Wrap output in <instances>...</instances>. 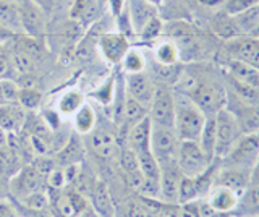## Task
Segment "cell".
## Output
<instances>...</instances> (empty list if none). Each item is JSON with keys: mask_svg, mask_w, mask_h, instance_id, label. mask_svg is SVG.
<instances>
[{"mask_svg": "<svg viewBox=\"0 0 259 217\" xmlns=\"http://www.w3.org/2000/svg\"><path fill=\"white\" fill-rule=\"evenodd\" d=\"M83 156V141L79 140L78 133L73 135L68 140V143L59 151V154L55 157L57 165H70V164H78Z\"/></svg>", "mask_w": 259, "mask_h": 217, "instance_id": "cell-29", "label": "cell"}, {"mask_svg": "<svg viewBox=\"0 0 259 217\" xmlns=\"http://www.w3.org/2000/svg\"><path fill=\"white\" fill-rule=\"evenodd\" d=\"M154 59H156V63H160V65H177L180 63V51L172 39H168V41H162L156 46Z\"/></svg>", "mask_w": 259, "mask_h": 217, "instance_id": "cell-35", "label": "cell"}, {"mask_svg": "<svg viewBox=\"0 0 259 217\" xmlns=\"http://www.w3.org/2000/svg\"><path fill=\"white\" fill-rule=\"evenodd\" d=\"M146 117H148V107H144L143 104L126 96L123 102V109H121V117H120V123L123 125L126 130L125 133H128L130 128L136 125L138 122H141Z\"/></svg>", "mask_w": 259, "mask_h": 217, "instance_id": "cell-27", "label": "cell"}, {"mask_svg": "<svg viewBox=\"0 0 259 217\" xmlns=\"http://www.w3.org/2000/svg\"><path fill=\"white\" fill-rule=\"evenodd\" d=\"M88 141L94 154L102 159L112 157L117 151V133L107 126H97L96 123V126L88 133Z\"/></svg>", "mask_w": 259, "mask_h": 217, "instance_id": "cell-15", "label": "cell"}, {"mask_svg": "<svg viewBox=\"0 0 259 217\" xmlns=\"http://www.w3.org/2000/svg\"><path fill=\"white\" fill-rule=\"evenodd\" d=\"M126 13L130 21H132L133 31L135 33H140L146 23L152 17H156L157 10L156 5H152L148 0H130L126 7Z\"/></svg>", "mask_w": 259, "mask_h": 217, "instance_id": "cell-19", "label": "cell"}, {"mask_svg": "<svg viewBox=\"0 0 259 217\" xmlns=\"http://www.w3.org/2000/svg\"><path fill=\"white\" fill-rule=\"evenodd\" d=\"M120 167L123 170L128 183L132 185L135 190H140L143 185V173L140 168V162L135 154V151H132L128 146H125L120 152Z\"/></svg>", "mask_w": 259, "mask_h": 217, "instance_id": "cell-23", "label": "cell"}, {"mask_svg": "<svg viewBox=\"0 0 259 217\" xmlns=\"http://www.w3.org/2000/svg\"><path fill=\"white\" fill-rule=\"evenodd\" d=\"M32 165H34L37 170L47 179V175L57 167V162H55V159H51V157H39L32 162Z\"/></svg>", "mask_w": 259, "mask_h": 217, "instance_id": "cell-45", "label": "cell"}, {"mask_svg": "<svg viewBox=\"0 0 259 217\" xmlns=\"http://www.w3.org/2000/svg\"><path fill=\"white\" fill-rule=\"evenodd\" d=\"M151 126L152 123L149 117L133 125L126 133V146L135 152L151 149Z\"/></svg>", "mask_w": 259, "mask_h": 217, "instance_id": "cell-20", "label": "cell"}, {"mask_svg": "<svg viewBox=\"0 0 259 217\" xmlns=\"http://www.w3.org/2000/svg\"><path fill=\"white\" fill-rule=\"evenodd\" d=\"M174 94H175L174 130L177 136L180 138V141H198L207 115L188 98V96H185L175 90H174Z\"/></svg>", "mask_w": 259, "mask_h": 217, "instance_id": "cell-2", "label": "cell"}, {"mask_svg": "<svg viewBox=\"0 0 259 217\" xmlns=\"http://www.w3.org/2000/svg\"><path fill=\"white\" fill-rule=\"evenodd\" d=\"M18 91H20V86L16 84L13 78L0 79V104L16 102L18 101Z\"/></svg>", "mask_w": 259, "mask_h": 217, "instance_id": "cell-42", "label": "cell"}, {"mask_svg": "<svg viewBox=\"0 0 259 217\" xmlns=\"http://www.w3.org/2000/svg\"><path fill=\"white\" fill-rule=\"evenodd\" d=\"M8 144V133L4 132L2 128H0V148H4Z\"/></svg>", "mask_w": 259, "mask_h": 217, "instance_id": "cell-52", "label": "cell"}, {"mask_svg": "<svg viewBox=\"0 0 259 217\" xmlns=\"http://www.w3.org/2000/svg\"><path fill=\"white\" fill-rule=\"evenodd\" d=\"M212 31L219 36V37H222V39H232L235 36H240L238 33V28L237 25H235V20L233 17H230L229 13H225L224 10L221 12H217L214 15V18H212Z\"/></svg>", "mask_w": 259, "mask_h": 217, "instance_id": "cell-33", "label": "cell"}, {"mask_svg": "<svg viewBox=\"0 0 259 217\" xmlns=\"http://www.w3.org/2000/svg\"><path fill=\"white\" fill-rule=\"evenodd\" d=\"M240 195L222 185H212L207 191L206 198H202L209 204V207L215 212L217 217H230L235 206L238 203Z\"/></svg>", "mask_w": 259, "mask_h": 217, "instance_id": "cell-13", "label": "cell"}, {"mask_svg": "<svg viewBox=\"0 0 259 217\" xmlns=\"http://www.w3.org/2000/svg\"><path fill=\"white\" fill-rule=\"evenodd\" d=\"M248 179L249 175L245 172L235 170V168H227V167H219L214 185H222L233 191H237L238 195H241L243 190L248 187Z\"/></svg>", "mask_w": 259, "mask_h": 217, "instance_id": "cell-24", "label": "cell"}, {"mask_svg": "<svg viewBox=\"0 0 259 217\" xmlns=\"http://www.w3.org/2000/svg\"><path fill=\"white\" fill-rule=\"evenodd\" d=\"M0 217H18L13 206L7 199H0Z\"/></svg>", "mask_w": 259, "mask_h": 217, "instance_id": "cell-48", "label": "cell"}, {"mask_svg": "<svg viewBox=\"0 0 259 217\" xmlns=\"http://www.w3.org/2000/svg\"><path fill=\"white\" fill-rule=\"evenodd\" d=\"M32 2H34L36 5H39L40 9L46 12V15H47V13H51L54 10V7L57 5L59 0H32Z\"/></svg>", "mask_w": 259, "mask_h": 217, "instance_id": "cell-50", "label": "cell"}, {"mask_svg": "<svg viewBox=\"0 0 259 217\" xmlns=\"http://www.w3.org/2000/svg\"><path fill=\"white\" fill-rule=\"evenodd\" d=\"M8 59H10L12 65H13V70L18 75L34 73L36 65H37V62H39L36 57H32V55L28 51H24L18 42L15 44V47L10 51V54H8Z\"/></svg>", "mask_w": 259, "mask_h": 217, "instance_id": "cell-26", "label": "cell"}, {"mask_svg": "<svg viewBox=\"0 0 259 217\" xmlns=\"http://www.w3.org/2000/svg\"><path fill=\"white\" fill-rule=\"evenodd\" d=\"M202 199L201 198V190L196 177H182L180 182V190H178V204L190 203V201Z\"/></svg>", "mask_w": 259, "mask_h": 217, "instance_id": "cell-36", "label": "cell"}, {"mask_svg": "<svg viewBox=\"0 0 259 217\" xmlns=\"http://www.w3.org/2000/svg\"><path fill=\"white\" fill-rule=\"evenodd\" d=\"M164 33V23L160 21V18L157 17H152L146 25L143 26V29L140 31V37L143 41H156L157 37H160V34Z\"/></svg>", "mask_w": 259, "mask_h": 217, "instance_id": "cell-39", "label": "cell"}, {"mask_svg": "<svg viewBox=\"0 0 259 217\" xmlns=\"http://www.w3.org/2000/svg\"><path fill=\"white\" fill-rule=\"evenodd\" d=\"M151 123L160 126H172L175 120V94L174 88L165 83H157L154 88L152 101L148 109Z\"/></svg>", "mask_w": 259, "mask_h": 217, "instance_id": "cell-4", "label": "cell"}, {"mask_svg": "<svg viewBox=\"0 0 259 217\" xmlns=\"http://www.w3.org/2000/svg\"><path fill=\"white\" fill-rule=\"evenodd\" d=\"M13 71L15 70H13V65H12L10 59H8V54L2 52V54H0V79L12 78Z\"/></svg>", "mask_w": 259, "mask_h": 217, "instance_id": "cell-47", "label": "cell"}, {"mask_svg": "<svg viewBox=\"0 0 259 217\" xmlns=\"http://www.w3.org/2000/svg\"><path fill=\"white\" fill-rule=\"evenodd\" d=\"M83 104H84L83 93H79L78 90H70L60 96L59 104H57V112L60 114V117H71Z\"/></svg>", "mask_w": 259, "mask_h": 217, "instance_id": "cell-34", "label": "cell"}, {"mask_svg": "<svg viewBox=\"0 0 259 217\" xmlns=\"http://www.w3.org/2000/svg\"><path fill=\"white\" fill-rule=\"evenodd\" d=\"M26 117H28L26 110L18 102L0 104V128L8 135L20 132L24 125Z\"/></svg>", "mask_w": 259, "mask_h": 217, "instance_id": "cell-18", "label": "cell"}, {"mask_svg": "<svg viewBox=\"0 0 259 217\" xmlns=\"http://www.w3.org/2000/svg\"><path fill=\"white\" fill-rule=\"evenodd\" d=\"M21 167V157L12 146L7 144V146L0 148V175L10 180Z\"/></svg>", "mask_w": 259, "mask_h": 217, "instance_id": "cell-32", "label": "cell"}, {"mask_svg": "<svg viewBox=\"0 0 259 217\" xmlns=\"http://www.w3.org/2000/svg\"><path fill=\"white\" fill-rule=\"evenodd\" d=\"M4 52V49H2V44H0V54H2Z\"/></svg>", "mask_w": 259, "mask_h": 217, "instance_id": "cell-57", "label": "cell"}, {"mask_svg": "<svg viewBox=\"0 0 259 217\" xmlns=\"http://www.w3.org/2000/svg\"><path fill=\"white\" fill-rule=\"evenodd\" d=\"M248 185H254V187H259V157L256 159V162H254L253 168H251V172H249Z\"/></svg>", "mask_w": 259, "mask_h": 217, "instance_id": "cell-49", "label": "cell"}, {"mask_svg": "<svg viewBox=\"0 0 259 217\" xmlns=\"http://www.w3.org/2000/svg\"><path fill=\"white\" fill-rule=\"evenodd\" d=\"M91 96L97 102H101L102 106H109L113 101V96H115V76L107 78V81L101 84L99 90H96Z\"/></svg>", "mask_w": 259, "mask_h": 217, "instance_id": "cell-41", "label": "cell"}, {"mask_svg": "<svg viewBox=\"0 0 259 217\" xmlns=\"http://www.w3.org/2000/svg\"><path fill=\"white\" fill-rule=\"evenodd\" d=\"M20 106L24 110H34L42 102V93L37 88H20L18 91V101Z\"/></svg>", "mask_w": 259, "mask_h": 217, "instance_id": "cell-37", "label": "cell"}, {"mask_svg": "<svg viewBox=\"0 0 259 217\" xmlns=\"http://www.w3.org/2000/svg\"><path fill=\"white\" fill-rule=\"evenodd\" d=\"M256 5H259V0H222L221 7L225 13H229L230 17H235V15H240Z\"/></svg>", "mask_w": 259, "mask_h": 217, "instance_id": "cell-40", "label": "cell"}, {"mask_svg": "<svg viewBox=\"0 0 259 217\" xmlns=\"http://www.w3.org/2000/svg\"><path fill=\"white\" fill-rule=\"evenodd\" d=\"M70 17L79 26H89L99 17V0H73Z\"/></svg>", "mask_w": 259, "mask_h": 217, "instance_id": "cell-22", "label": "cell"}, {"mask_svg": "<svg viewBox=\"0 0 259 217\" xmlns=\"http://www.w3.org/2000/svg\"><path fill=\"white\" fill-rule=\"evenodd\" d=\"M99 51L109 63L118 65L123 60L125 54L130 51L128 36L123 33H107L99 37Z\"/></svg>", "mask_w": 259, "mask_h": 217, "instance_id": "cell-16", "label": "cell"}, {"mask_svg": "<svg viewBox=\"0 0 259 217\" xmlns=\"http://www.w3.org/2000/svg\"><path fill=\"white\" fill-rule=\"evenodd\" d=\"M259 157V132L243 133L232 149L221 159V167L235 168L249 175L256 159Z\"/></svg>", "mask_w": 259, "mask_h": 217, "instance_id": "cell-3", "label": "cell"}, {"mask_svg": "<svg viewBox=\"0 0 259 217\" xmlns=\"http://www.w3.org/2000/svg\"><path fill=\"white\" fill-rule=\"evenodd\" d=\"M148 2H151L152 5H159V4L162 2V0H148Z\"/></svg>", "mask_w": 259, "mask_h": 217, "instance_id": "cell-55", "label": "cell"}, {"mask_svg": "<svg viewBox=\"0 0 259 217\" xmlns=\"http://www.w3.org/2000/svg\"><path fill=\"white\" fill-rule=\"evenodd\" d=\"M215 143H217V130H215V115H207L202 132L198 138V144L202 152L207 156L210 162L215 160Z\"/></svg>", "mask_w": 259, "mask_h": 217, "instance_id": "cell-25", "label": "cell"}, {"mask_svg": "<svg viewBox=\"0 0 259 217\" xmlns=\"http://www.w3.org/2000/svg\"><path fill=\"white\" fill-rule=\"evenodd\" d=\"M10 2H13V4H16V5H20V4H23V2H26V0H10Z\"/></svg>", "mask_w": 259, "mask_h": 217, "instance_id": "cell-56", "label": "cell"}, {"mask_svg": "<svg viewBox=\"0 0 259 217\" xmlns=\"http://www.w3.org/2000/svg\"><path fill=\"white\" fill-rule=\"evenodd\" d=\"M47 187L52 191H62L65 187H67V179H65L63 168L55 167L54 170L47 175Z\"/></svg>", "mask_w": 259, "mask_h": 217, "instance_id": "cell-43", "label": "cell"}, {"mask_svg": "<svg viewBox=\"0 0 259 217\" xmlns=\"http://www.w3.org/2000/svg\"><path fill=\"white\" fill-rule=\"evenodd\" d=\"M154 88L156 81L151 75L146 71H138V73H126L125 76V93L128 98H132L143 104L144 107L149 109V104L152 101Z\"/></svg>", "mask_w": 259, "mask_h": 217, "instance_id": "cell-11", "label": "cell"}, {"mask_svg": "<svg viewBox=\"0 0 259 217\" xmlns=\"http://www.w3.org/2000/svg\"><path fill=\"white\" fill-rule=\"evenodd\" d=\"M20 10V20H21V28L23 34L28 37H34L44 41L46 33H47V21H46V12L36 5L32 0H26L18 5Z\"/></svg>", "mask_w": 259, "mask_h": 217, "instance_id": "cell-9", "label": "cell"}, {"mask_svg": "<svg viewBox=\"0 0 259 217\" xmlns=\"http://www.w3.org/2000/svg\"><path fill=\"white\" fill-rule=\"evenodd\" d=\"M4 179H5V177H2V175H0V199H2L4 196V193H5V190H10V185H7V183H4Z\"/></svg>", "mask_w": 259, "mask_h": 217, "instance_id": "cell-53", "label": "cell"}, {"mask_svg": "<svg viewBox=\"0 0 259 217\" xmlns=\"http://www.w3.org/2000/svg\"><path fill=\"white\" fill-rule=\"evenodd\" d=\"M44 183H47V179L32 164L23 165L8 182L10 191L20 199H26L32 193L42 191Z\"/></svg>", "mask_w": 259, "mask_h": 217, "instance_id": "cell-8", "label": "cell"}, {"mask_svg": "<svg viewBox=\"0 0 259 217\" xmlns=\"http://www.w3.org/2000/svg\"><path fill=\"white\" fill-rule=\"evenodd\" d=\"M221 67L224 68L225 76L235 79V81L259 88V68L257 67L246 62H241V60H235V59H227V62H224Z\"/></svg>", "mask_w": 259, "mask_h": 217, "instance_id": "cell-17", "label": "cell"}, {"mask_svg": "<svg viewBox=\"0 0 259 217\" xmlns=\"http://www.w3.org/2000/svg\"><path fill=\"white\" fill-rule=\"evenodd\" d=\"M97 123V115L89 104H83L75 114H73V128L78 135H88Z\"/></svg>", "mask_w": 259, "mask_h": 217, "instance_id": "cell-30", "label": "cell"}, {"mask_svg": "<svg viewBox=\"0 0 259 217\" xmlns=\"http://www.w3.org/2000/svg\"><path fill=\"white\" fill-rule=\"evenodd\" d=\"M93 204L96 212L101 217H113V203L109 187L104 182H97L93 190Z\"/></svg>", "mask_w": 259, "mask_h": 217, "instance_id": "cell-28", "label": "cell"}, {"mask_svg": "<svg viewBox=\"0 0 259 217\" xmlns=\"http://www.w3.org/2000/svg\"><path fill=\"white\" fill-rule=\"evenodd\" d=\"M121 65H123L126 73H138V71H144L146 59L140 51L130 47V51L125 54L123 60H121Z\"/></svg>", "mask_w": 259, "mask_h": 217, "instance_id": "cell-38", "label": "cell"}, {"mask_svg": "<svg viewBox=\"0 0 259 217\" xmlns=\"http://www.w3.org/2000/svg\"><path fill=\"white\" fill-rule=\"evenodd\" d=\"M222 49L225 51L227 57L251 63L259 68V39L254 36H235L227 39Z\"/></svg>", "mask_w": 259, "mask_h": 217, "instance_id": "cell-10", "label": "cell"}, {"mask_svg": "<svg viewBox=\"0 0 259 217\" xmlns=\"http://www.w3.org/2000/svg\"><path fill=\"white\" fill-rule=\"evenodd\" d=\"M15 34H12L10 31H7L4 26H0V41H2V39H8V37H13Z\"/></svg>", "mask_w": 259, "mask_h": 217, "instance_id": "cell-54", "label": "cell"}, {"mask_svg": "<svg viewBox=\"0 0 259 217\" xmlns=\"http://www.w3.org/2000/svg\"><path fill=\"white\" fill-rule=\"evenodd\" d=\"M230 217H259V187L248 185L243 190Z\"/></svg>", "mask_w": 259, "mask_h": 217, "instance_id": "cell-21", "label": "cell"}, {"mask_svg": "<svg viewBox=\"0 0 259 217\" xmlns=\"http://www.w3.org/2000/svg\"><path fill=\"white\" fill-rule=\"evenodd\" d=\"M138 157V162H140V168L143 173V180L144 182H154L159 183L160 179V165L157 162V159L154 157L151 149L148 151H141V152H135Z\"/></svg>", "mask_w": 259, "mask_h": 217, "instance_id": "cell-31", "label": "cell"}, {"mask_svg": "<svg viewBox=\"0 0 259 217\" xmlns=\"http://www.w3.org/2000/svg\"><path fill=\"white\" fill-rule=\"evenodd\" d=\"M212 164L202 152L198 141H180L177 156V165L186 177H198L207 170Z\"/></svg>", "mask_w": 259, "mask_h": 217, "instance_id": "cell-7", "label": "cell"}, {"mask_svg": "<svg viewBox=\"0 0 259 217\" xmlns=\"http://www.w3.org/2000/svg\"><path fill=\"white\" fill-rule=\"evenodd\" d=\"M172 88L175 91L188 96L206 115H215L219 110L225 107V81L219 79L207 68L188 70L183 67L180 78Z\"/></svg>", "mask_w": 259, "mask_h": 217, "instance_id": "cell-1", "label": "cell"}, {"mask_svg": "<svg viewBox=\"0 0 259 217\" xmlns=\"http://www.w3.org/2000/svg\"><path fill=\"white\" fill-rule=\"evenodd\" d=\"M23 203L29 209H32V211H44V209H47V206H49V198L42 191H37V193L29 195L26 199H23Z\"/></svg>", "mask_w": 259, "mask_h": 217, "instance_id": "cell-44", "label": "cell"}, {"mask_svg": "<svg viewBox=\"0 0 259 217\" xmlns=\"http://www.w3.org/2000/svg\"><path fill=\"white\" fill-rule=\"evenodd\" d=\"M51 209L57 217H76L86 209V199L75 190H62L51 201Z\"/></svg>", "mask_w": 259, "mask_h": 217, "instance_id": "cell-14", "label": "cell"}, {"mask_svg": "<svg viewBox=\"0 0 259 217\" xmlns=\"http://www.w3.org/2000/svg\"><path fill=\"white\" fill-rule=\"evenodd\" d=\"M178 148H180V138L177 136L172 126H151V152L157 159L159 165L177 162Z\"/></svg>", "mask_w": 259, "mask_h": 217, "instance_id": "cell-5", "label": "cell"}, {"mask_svg": "<svg viewBox=\"0 0 259 217\" xmlns=\"http://www.w3.org/2000/svg\"><path fill=\"white\" fill-rule=\"evenodd\" d=\"M182 170L177 162H168L160 165L159 179V199L167 204H178V190L182 182Z\"/></svg>", "mask_w": 259, "mask_h": 217, "instance_id": "cell-12", "label": "cell"}, {"mask_svg": "<svg viewBox=\"0 0 259 217\" xmlns=\"http://www.w3.org/2000/svg\"><path fill=\"white\" fill-rule=\"evenodd\" d=\"M180 217H201V212H199V199L180 204Z\"/></svg>", "mask_w": 259, "mask_h": 217, "instance_id": "cell-46", "label": "cell"}, {"mask_svg": "<svg viewBox=\"0 0 259 217\" xmlns=\"http://www.w3.org/2000/svg\"><path fill=\"white\" fill-rule=\"evenodd\" d=\"M109 4H110V9L113 12V15L118 18L120 17V13L123 12V7H125V0H109Z\"/></svg>", "mask_w": 259, "mask_h": 217, "instance_id": "cell-51", "label": "cell"}, {"mask_svg": "<svg viewBox=\"0 0 259 217\" xmlns=\"http://www.w3.org/2000/svg\"><path fill=\"white\" fill-rule=\"evenodd\" d=\"M215 130H217L215 159L221 160L227 152L232 149V146L237 143V140L243 135V132L237 122V118H235L232 112H229L225 107L215 114Z\"/></svg>", "mask_w": 259, "mask_h": 217, "instance_id": "cell-6", "label": "cell"}]
</instances>
